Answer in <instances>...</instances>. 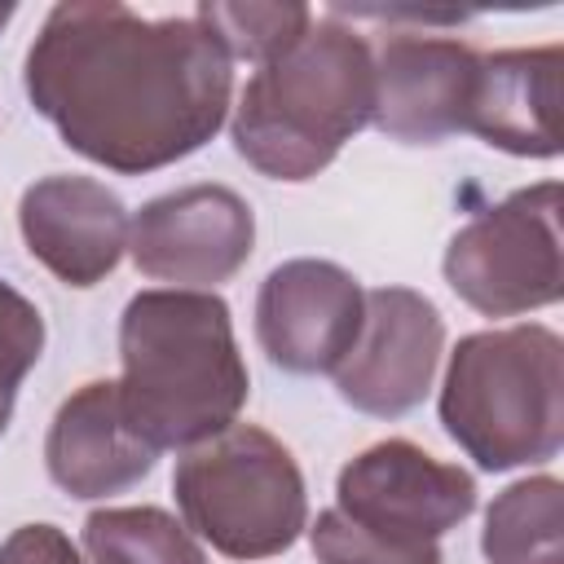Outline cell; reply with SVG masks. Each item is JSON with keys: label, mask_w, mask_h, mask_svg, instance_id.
<instances>
[{"label": "cell", "mask_w": 564, "mask_h": 564, "mask_svg": "<svg viewBox=\"0 0 564 564\" xmlns=\"http://www.w3.org/2000/svg\"><path fill=\"white\" fill-rule=\"evenodd\" d=\"M229 93V53L198 18H141L115 0L53 4L26 53L31 106L75 154L128 176L203 150Z\"/></svg>", "instance_id": "1"}, {"label": "cell", "mask_w": 564, "mask_h": 564, "mask_svg": "<svg viewBox=\"0 0 564 564\" xmlns=\"http://www.w3.org/2000/svg\"><path fill=\"white\" fill-rule=\"evenodd\" d=\"M119 405L154 449L225 432L247 401L229 304L212 291H141L119 322Z\"/></svg>", "instance_id": "2"}, {"label": "cell", "mask_w": 564, "mask_h": 564, "mask_svg": "<svg viewBox=\"0 0 564 564\" xmlns=\"http://www.w3.org/2000/svg\"><path fill=\"white\" fill-rule=\"evenodd\" d=\"M375 119V53L357 26L317 18L264 62L234 106V150L273 181L317 176Z\"/></svg>", "instance_id": "3"}, {"label": "cell", "mask_w": 564, "mask_h": 564, "mask_svg": "<svg viewBox=\"0 0 564 564\" xmlns=\"http://www.w3.org/2000/svg\"><path fill=\"white\" fill-rule=\"evenodd\" d=\"M445 432L485 471L551 463L564 445V344L546 326L458 339L441 388Z\"/></svg>", "instance_id": "4"}, {"label": "cell", "mask_w": 564, "mask_h": 564, "mask_svg": "<svg viewBox=\"0 0 564 564\" xmlns=\"http://www.w3.org/2000/svg\"><path fill=\"white\" fill-rule=\"evenodd\" d=\"M185 529L229 560L282 555L304 520V476L291 449L256 423H229L203 445H189L172 476Z\"/></svg>", "instance_id": "5"}, {"label": "cell", "mask_w": 564, "mask_h": 564, "mask_svg": "<svg viewBox=\"0 0 564 564\" xmlns=\"http://www.w3.org/2000/svg\"><path fill=\"white\" fill-rule=\"evenodd\" d=\"M445 282L485 317L546 308L564 291L560 185L516 189L498 207L471 216L445 247Z\"/></svg>", "instance_id": "6"}, {"label": "cell", "mask_w": 564, "mask_h": 564, "mask_svg": "<svg viewBox=\"0 0 564 564\" xmlns=\"http://www.w3.org/2000/svg\"><path fill=\"white\" fill-rule=\"evenodd\" d=\"M335 511L388 542L423 546L476 511V480L410 441H379L339 471Z\"/></svg>", "instance_id": "7"}, {"label": "cell", "mask_w": 564, "mask_h": 564, "mask_svg": "<svg viewBox=\"0 0 564 564\" xmlns=\"http://www.w3.org/2000/svg\"><path fill=\"white\" fill-rule=\"evenodd\" d=\"M256 242V216L229 185H185L150 198L128 225L132 264L176 286L229 282Z\"/></svg>", "instance_id": "8"}, {"label": "cell", "mask_w": 564, "mask_h": 564, "mask_svg": "<svg viewBox=\"0 0 564 564\" xmlns=\"http://www.w3.org/2000/svg\"><path fill=\"white\" fill-rule=\"evenodd\" d=\"M441 344L445 326L427 295L410 286H375L366 291L361 335L335 366V388L361 414H410L432 388Z\"/></svg>", "instance_id": "9"}, {"label": "cell", "mask_w": 564, "mask_h": 564, "mask_svg": "<svg viewBox=\"0 0 564 564\" xmlns=\"http://www.w3.org/2000/svg\"><path fill=\"white\" fill-rule=\"evenodd\" d=\"M366 317V291L330 260H286L256 295V339L273 366L291 375L335 370Z\"/></svg>", "instance_id": "10"}, {"label": "cell", "mask_w": 564, "mask_h": 564, "mask_svg": "<svg viewBox=\"0 0 564 564\" xmlns=\"http://www.w3.org/2000/svg\"><path fill=\"white\" fill-rule=\"evenodd\" d=\"M480 53L432 31H388L375 57V123L392 141L436 145L467 128Z\"/></svg>", "instance_id": "11"}, {"label": "cell", "mask_w": 564, "mask_h": 564, "mask_svg": "<svg viewBox=\"0 0 564 564\" xmlns=\"http://www.w3.org/2000/svg\"><path fill=\"white\" fill-rule=\"evenodd\" d=\"M26 251L66 286H97L128 247V212L93 176H44L22 194Z\"/></svg>", "instance_id": "12"}, {"label": "cell", "mask_w": 564, "mask_h": 564, "mask_svg": "<svg viewBox=\"0 0 564 564\" xmlns=\"http://www.w3.org/2000/svg\"><path fill=\"white\" fill-rule=\"evenodd\" d=\"M159 449L141 441L119 405V383L97 379L62 401L53 414L44 463L57 489L70 498H110L150 476Z\"/></svg>", "instance_id": "13"}, {"label": "cell", "mask_w": 564, "mask_h": 564, "mask_svg": "<svg viewBox=\"0 0 564 564\" xmlns=\"http://www.w3.org/2000/svg\"><path fill=\"white\" fill-rule=\"evenodd\" d=\"M560 44L480 57L467 132L520 159L560 154Z\"/></svg>", "instance_id": "14"}, {"label": "cell", "mask_w": 564, "mask_h": 564, "mask_svg": "<svg viewBox=\"0 0 564 564\" xmlns=\"http://www.w3.org/2000/svg\"><path fill=\"white\" fill-rule=\"evenodd\" d=\"M489 564H564V485L533 476L502 489L485 516Z\"/></svg>", "instance_id": "15"}, {"label": "cell", "mask_w": 564, "mask_h": 564, "mask_svg": "<svg viewBox=\"0 0 564 564\" xmlns=\"http://www.w3.org/2000/svg\"><path fill=\"white\" fill-rule=\"evenodd\" d=\"M84 551L93 564H207L189 529L159 507L93 511L84 520Z\"/></svg>", "instance_id": "16"}, {"label": "cell", "mask_w": 564, "mask_h": 564, "mask_svg": "<svg viewBox=\"0 0 564 564\" xmlns=\"http://www.w3.org/2000/svg\"><path fill=\"white\" fill-rule=\"evenodd\" d=\"M194 18L203 22V31L234 57H247V62H273L282 57L313 22L308 4H220V0H207L194 9Z\"/></svg>", "instance_id": "17"}, {"label": "cell", "mask_w": 564, "mask_h": 564, "mask_svg": "<svg viewBox=\"0 0 564 564\" xmlns=\"http://www.w3.org/2000/svg\"><path fill=\"white\" fill-rule=\"evenodd\" d=\"M308 538H313L317 564H441V546L436 542H423V546L388 542V538L352 524L335 507L317 516Z\"/></svg>", "instance_id": "18"}, {"label": "cell", "mask_w": 564, "mask_h": 564, "mask_svg": "<svg viewBox=\"0 0 564 564\" xmlns=\"http://www.w3.org/2000/svg\"><path fill=\"white\" fill-rule=\"evenodd\" d=\"M44 352V317L40 308L13 291L9 282H0V436L13 419V401L18 388L26 379V370L40 361Z\"/></svg>", "instance_id": "19"}, {"label": "cell", "mask_w": 564, "mask_h": 564, "mask_svg": "<svg viewBox=\"0 0 564 564\" xmlns=\"http://www.w3.org/2000/svg\"><path fill=\"white\" fill-rule=\"evenodd\" d=\"M0 564H84L70 538L53 524H22L0 546Z\"/></svg>", "instance_id": "20"}, {"label": "cell", "mask_w": 564, "mask_h": 564, "mask_svg": "<svg viewBox=\"0 0 564 564\" xmlns=\"http://www.w3.org/2000/svg\"><path fill=\"white\" fill-rule=\"evenodd\" d=\"M9 18H13V4H0V26H4Z\"/></svg>", "instance_id": "21"}]
</instances>
